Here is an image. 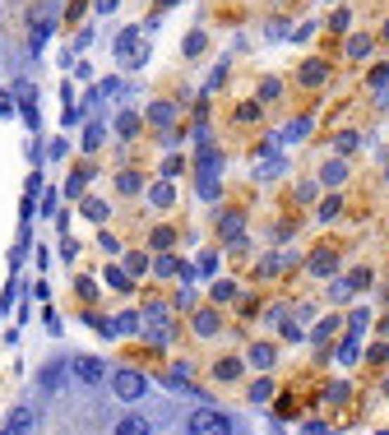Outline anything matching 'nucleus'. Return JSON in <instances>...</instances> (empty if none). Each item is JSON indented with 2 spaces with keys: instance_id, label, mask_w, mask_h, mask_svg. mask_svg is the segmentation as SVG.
<instances>
[{
  "instance_id": "1",
  "label": "nucleus",
  "mask_w": 389,
  "mask_h": 435,
  "mask_svg": "<svg viewBox=\"0 0 389 435\" xmlns=\"http://www.w3.org/2000/svg\"><path fill=\"white\" fill-rule=\"evenodd\" d=\"M144 329H148V343L153 347H167L172 343V306L167 301H148V311H144Z\"/></svg>"
},
{
  "instance_id": "2",
  "label": "nucleus",
  "mask_w": 389,
  "mask_h": 435,
  "mask_svg": "<svg viewBox=\"0 0 389 435\" xmlns=\"http://www.w3.org/2000/svg\"><path fill=\"white\" fill-rule=\"evenodd\" d=\"M186 431H195V435H227V431H232V422H227L222 413H209V408H204V413H195L186 422Z\"/></svg>"
},
{
  "instance_id": "3",
  "label": "nucleus",
  "mask_w": 389,
  "mask_h": 435,
  "mask_svg": "<svg viewBox=\"0 0 389 435\" xmlns=\"http://www.w3.org/2000/svg\"><path fill=\"white\" fill-rule=\"evenodd\" d=\"M111 389H116V398H125V403H134L139 394L148 389V379L139 375V370H121V375L111 379Z\"/></svg>"
},
{
  "instance_id": "4",
  "label": "nucleus",
  "mask_w": 389,
  "mask_h": 435,
  "mask_svg": "<svg viewBox=\"0 0 389 435\" xmlns=\"http://www.w3.org/2000/svg\"><path fill=\"white\" fill-rule=\"evenodd\" d=\"M70 370H75V379H79V384H98V379L107 375L102 357H75V361H70Z\"/></svg>"
},
{
  "instance_id": "5",
  "label": "nucleus",
  "mask_w": 389,
  "mask_h": 435,
  "mask_svg": "<svg viewBox=\"0 0 389 435\" xmlns=\"http://www.w3.org/2000/svg\"><path fill=\"white\" fill-rule=\"evenodd\" d=\"M297 79L306 89H324V84H329V60H301Z\"/></svg>"
},
{
  "instance_id": "6",
  "label": "nucleus",
  "mask_w": 389,
  "mask_h": 435,
  "mask_svg": "<svg viewBox=\"0 0 389 435\" xmlns=\"http://www.w3.org/2000/svg\"><path fill=\"white\" fill-rule=\"evenodd\" d=\"M371 51H376V42H371L366 33H352V37L343 42V56H347V60H371Z\"/></svg>"
},
{
  "instance_id": "7",
  "label": "nucleus",
  "mask_w": 389,
  "mask_h": 435,
  "mask_svg": "<svg viewBox=\"0 0 389 435\" xmlns=\"http://www.w3.org/2000/svg\"><path fill=\"white\" fill-rule=\"evenodd\" d=\"M333 264H338V255H333L329 246H324V250H315V255L306 259V268H311L315 278H329V273H333Z\"/></svg>"
},
{
  "instance_id": "8",
  "label": "nucleus",
  "mask_w": 389,
  "mask_h": 435,
  "mask_svg": "<svg viewBox=\"0 0 389 435\" xmlns=\"http://www.w3.org/2000/svg\"><path fill=\"white\" fill-rule=\"evenodd\" d=\"M241 370H245L241 357H222L218 366H213V379H218V384H232V379H241Z\"/></svg>"
},
{
  "instance_id": "9",
  "label": "nucleus",
  "mask_w": 389,
  "mask_h": 435,
  "mask_svg": "<svg viewBox=\"0 0 389 435\" xmlns=\"http://www.w3.org/2000/svg\"><path fill=\"white\" fill-rule=\"evenodd\" d=\"M245 357H250V366L269 370V366H274V357H278V347H274V343H255L250 352H245Z\"/></svg>"
},
{
  "instance_id": "10",
  "label": "nucleus",
  "mask_w": 389,
  "mask_h": 435,
  "mask_svg": "<svg viewBox=\"0 0 389 435\" xmlns=\"http://www.w3.org/2000/svg\"><path fill=\"white\" fill-rule=\"evenodd\" d=\"M320 181H324V186H338V181H347V162H343V157H333V162H324Z\"/></svg>"
},
{
  "instance_id": "11",
  "label": "nucleus",
  "mask_w": 389,
  "mask_h": 435,
  "mask_svg": "<svg viewBox=\"0 0 389 435\" xmlns=\"http://www.w3.org/2000/svg\"><path fill=\"white\" fill-rule=\"evenodd\" d=\"M148 200H153V204H158V209H167V204L177 200V190H172V181H158V186H153V190H148Z\"/></svg>"
},
{
  "instance_id": "12",
  "label": "nucleus",
  "mask_w": 389,
  "mask_h": 435,
  "mask_svg": "<svg viewBox=\"0 0 389 435\" xmlns=\"http://www.w3.org/2000/svg\"><path fill=\"white\" fill-rule=\"evenodd\" d=\"M218 227H222V236H227V241H241V213H236V209H232V213H222V223H218Z\"/></svg>"
},
{
  "instance_id": "13",
  "label": "nucleus",
  "mask_w": 389,
  "mask_h": 435,
  "mask_svg": "<svg viewBox=\"0 0 389 435\" xmlns=\"http://www.w3.org/2000/svg\"><path fill=\"white\" fill-rule=\"evenodd\" d=\"M195 334H200V338L218 334V315H213V311H200V315H195Z\"/></svg>"
},
{
  "instance_id": "14",
  "label": "nucleus",
  "mask_w": 389,
  "mask_h": 435,
  "mask_svg": "<svg viewBox=\"0 0 389 435\" xmlns=\"http://www.w3.org/2000/svg\"><path fill=\"white\" fill-rule=\"evenodd\" d=\"M107 283H111V287H130V283H134V273H130V268H125V264H111V273H107Z\"/></svg>"
},
{
  "instance_id": "15",
  "label": "nucleus",
  "mask_w": 389,
  "mask_h": 435,
  "mask_svg": "<svg viewBox=\"0 0 389 435\" xmlns=\"http://www.w3.org/2000/svg\"><path fill=\"white\" fill-rule=\"evenodd\" d=\"M172 116H177V112H172V102H153V107H148V121H153V125H172Z\"/></svg>"
},
{
  "instance_id": "16",
  "label": "nucleus",
  "mask_w": 389,
  "mask_h": 435,
  "mask_svg": "<svg viewBox=\"0 0 389 435\" xmlns=\"http://www.w3.org/2000/svg\"><path fill=\"white\" fill-rule=\"evenodd\" d=\"M5 431H10V435H14V431H33V413H28V408H19V413L5 422Z\"/></svg>"
},
{
  "instance_id": "17",
  "label": "nucleus",
  "mask_w": 389,
  "mask_h": 435,
  "mask_svg": "<svg viewBox=\"0 0 389 435\" xmlns=\"http://www.w3.org/2000/svg\"><path fill=\"white\" fill-rule=\"evenodd\" d=\"M236 121H241V125H255V121H260V102H241V107H236Z\"/></svg>"
},
{
  "instance_id": "18",
  "label": "nucleus",
  "mask_w": 389,
  "mask_h": 435,
  "mask_svg": "<svg viewBox=\"0 0 389 435\" xmlns=\"http://www.w3.org/2000/svg\"><path fill=\"white\" fill-rule=\"evenodd\" d=\"M158 273H162V278H172V273H186V264H181L177 255H162V259H158Z\"/></svg>"
},
{
  "instance_id": "19",
  "label": "nucleus",
  "mask_w": 389,
  "mask_h": 435,
  "mask_svg": "<svg viewBox=\"0 0 389 435\" xmlns=\"http://www.w3.org/2000/svg\"><path fill=\"white\" fill-rule=\"evenodd\" d=\"M250 398H255V403L274 398V379H255V384H250Z\"/></svg>"
},
{
  "instance_id": "20",
  "label": "nucleus",
  "mask_w": 389,
  "mask_h": 435,
  "mask_svg": "<svg viewBox=\"0 0 389 435\" xmlns=\"http://www.w3.org/2000/svg\"><path fill=\"white\" fill-rule=\"evenodd\" d=\"M116 186H121V195H139V176H134V171H121Z\"/></svg>"
},
{
  "instance_id": "21",
  "label": "nucleus",
  "mask_w": 389,
  "mask_h": 435,
  "mask_svg": "<svg viewBox=\"0 0 389 435\" xmlns=\"http://www.w3.org/2000/svg\"><path fill=\"white\" fill-rule=\"evenodd\" d=\"M306 130H311V121H306V116H301V121H292L288 130L278 134V139H301V134H306Z\"/></svg>"
},
{
  "instance_id": "22",
  "label": "nucleus",
  "mask_w": 389,
  "mask_h": 435,
  "mask_svg": "<svg viewBox=\"0 0 389 435\" xmlns=\"http://www.w3.org/2000/svg\"><path fill=\"white\" fill-rule=\"evenodd\" d=\"M357 357H362V347H357V338H352V343H343V347H338V361H343V366H352Z\"/></svg>"
},
{
  "instance_id": "23",
  "label": "nucleus",
  "mask_w": 389,
  "mask_h": 435,
  "mask_svg": "<svg viewBox=\"0 0 389 435\" xmlns=\"http://www.w3.org/2000/svg\"><path fill=\"white\" fill-rule=\"evenodd\" d=\"M116 431H121V435H144V431H148V422H139V417H130V422H121Z\"/></svg>"
},
{
  "instance_id": "24",
  "label": "nucleus",
  "mask_w": 389,
  "mask_h": 435,
  "mask_svg": "<svg viewBox=\"0 0 389 435\" xmlns=\"http://www.w3.org/2000/svg\"><path fill=\"white\" fill-rule=\"evenodd\" d=\"M84 213H89L93 223H102V218H107V204H102V200H89V204H84Z\"/></svg>"
},
{
  "instance_id": "25",
  "label": "nucleus",
  "mask_w": 389,
  "mask_h": 435,
  "mask_svg": "<svg viewBox=\"0 0 389 435\" xmlns=\"http://www.w3.org/2000/svg\"><path fill=\"white\" fill-rule=\"evenodd\" d=\"M172 246V227H153V250H167Z\"/></svg>"
},
{
  "instance_id": "26",
  "label": "nucleus",
  "mask_w": 389,
  "mask_h": 435,
  "mask_svg": "<svg viewBox=\"0 0 389 435\" xmlns=\"http://www.w3.org/2000/svg\"><path fill=\"white\" fill-rule=\"evenodd\" d=\"M116 130H121V134H134V130H139V116H134V112H125L121 121H116Z\"/></svg>"
},
{
  "instance_id": "27",
  "label": "nucleus",
  "mask_w": 389,
  "mask_h": 435,
  "mask_svg": "<svg viewBox=\"0 0 389 435\" xmlns=\"http://www.w3.org/2000/svg\"><path fill=\"white\" fill-rule=\"evenodd\" d=\"M200 51H204V33H190L186 37V56H200Z\"/></svg>"
},
{
  "instance_id": "28",
  "label": "nucleus",
  "mask_w": 389,
  "mask_h": 435,
  "mask_svg": "<svg viewBox=\"0 0 389 435\" xmlns=\"http://www.w3.org/2000/svg\"><path fill=\"white\" fill-rule=\"evenodd\" d=\"M385 84H389V65H376L371 70V89H385Z\"/></svg>"
},
{
  "instance_id": "29",
  "label": "nucleus",
  "mask_w": 389,
  "mask_h": 435,
  "mask_svg": "<svg viewBox=\"0 0 389 435\" xmlns=\"http://www.w3.org/2000/svg\"><path fill=\"white\" fill-rule=\"evenodd\" d=\"M278 93H283V84H278V79H264V89H260V98H264V102H274Z\"/></svg>"
},
{
  "instance_id": "30",
  "label": "nucleus",
  "mask_w": 389,
  "mask_h": 435,
  "mask_svg": "<svg viewBox=\"0 0 389 435\" xmlns=\"http://www.w3.org/2000/svg\"><path fill=\"white\" fill-rule=\"evenodd\" d=\"M232 297H236L232 283H218V287H213V301H232Z\"/></svg>"
},
{
  "instance_id": "31",
  "label": "nucleus",
  "mask_w": 389,
  "mask_h": 435,
  "mask_svg": "<svg viewBox=\"0 0 389 435\" xmlns=\"http://www.w3.org/2000/svg\"><path fill=\"white\" fill-rule=\"evenodd\" d=\"M352 148H357V134L343 130V134H338V153H352Z\"/></svg>"
},
{
  "instance_id": "32",
  "label": "nucleus",
  "mask_w": 389,
  "mask_h": 435,
  "mask_svg": "<svg viewBox=\"0 0 389 435\" xmlns=\"http://www.w3.org/2000/svg\"><path fill=\"white\" fill-rule=\"evenodd\" d=\"M347 283H352V287H371V273H366V268H352V278H347Z\"/></svg>"
},
{
  "instance_id": "33",
  "label": "nucleus",
  "mask_w": 389,
  "mask_h": 435,
  "mask_svg": "<svg viewBox=\"0 0 389 435\" xmlns=\"http://www.w3.org/2000/svg\"><path fill=\"white\" fill-rule=\"evenodd\" d=\"M329 23H333V28H338V33H343V28H347V23H352V19H347V10H333V14H329Z\"/></svg>"
},
{
  "instance_id": "34",
  "label": "nucleus",
  "mask_w": 389,
  "mask_h": 435,
  "mask_svg": "<svg viewBox=\"0 0 389 435\" xmlns=\"http://www.w3.org/2000/svg\"><path fill=\"white\" fill-rule=\"evenodd\" d=\"M333 213H338V195H329V200L320 204V218H333Z\"/></svg>"
},
{
  "instance_id": "35",
  "label": "nucleus",
  "mask_w": 389,
  "mask_h": 435,
  "mask_svg": "<svg viewBox=\"0 0 389 435\" xmlns=\"http://www.w3.org/2000/svg\"><path fill=\"white\" fill-rule=\"evenodd\" d=\"M177 171H181V157H167V162H162V176L172 181V176H177Z\"/></svg>"
},
{
  "instance_id": "36",
  "label": "nucleus",
  "mask_w": 389,
  "mask_h": 435,
  "mask_svg": "<svg viewBox=\"0 0 389 435\" xmlns=\"http://www.w3.org/2000/svg\"><path fill=\"white\" fill-rule=\"evenodd\" d=\"M144 264H148L144 255H130V259H125V268H134V278H139V273H144Z\"/></svg>"
},
{
  "instance_id": "37",
  "label": "nucleus",
  "mask_w": 389,
  "mask_h": 435,
  "mask_svg": "<svg viewBox=\"0 0 389 435\" xmlns=\"http://www.w3.org/2000/svg\"><path fill=\"white\" fill-rule=\"evenodd\" d=\"M333 329H338V320H324V324H320V329H315V343H320V338H329V334H333Z\"/></svg>"
},
{
  "instance_id": "38",
  "label": "nucleus",
  "mask_w": 389,
  "mask_h": 435,
  "mask_svg": "<svg viewBox=\"0 0 389 435\" xmlns=\"http://www.w3.org/2000/svg\"><path fill=\"white\" fill-rule=\"evenodd\" d=\"M98 144H102V130H98V125H93V130L84 134V148H98Z\"/></svg>"
},
{
  "instance_id": "39",
  "label": "nucleus",
  "mask_w": 389,
  "mask_h": 435,
  "mask_svg": "<svg viewBox=\"0 0 389 435\" xmlns=\"http://www.w3.org/2000/svg\"><path fill=\"white\" fill-rule=\"evenodd\" d=\"M116 10V0H98V14H111Z\"/></svg>"
},
{
  "instance_id": "40",
  "label": "nucleus",
  "mask_w": 389,
  "mask_h": 435,
  "mask_svg": "<svg viewBox=\"0 0 389 435\" xmlns=\"http://www.w3.org/2000/svg\"><path fill=\"white\" fill-rule=\"evenodd\" d=\"M385 37H389V19H385Z\"/></svg>"
},
{
  "instance_id": "41",
  "label": "nucleus",
  "mask_w": 389,
  "mask_h": 435,
  "mask_svg": "<svg viewBox=\"0 0 389 435\" xmlns=\"http://www.w3.org/2000/svg\"><path fill=\"white\" fill-rule=\"evenodd\" d=\"M385 394H389V379H385Z\"/></svg>"
}]
</instances>
